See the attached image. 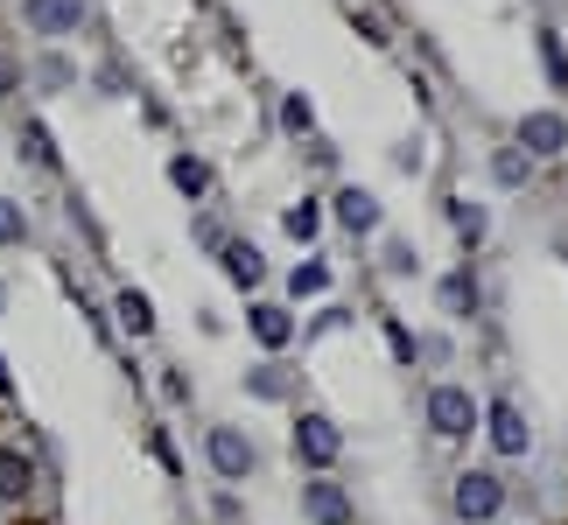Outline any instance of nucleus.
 <instances>
[{"label":"nucleus","mask_w":568,"mask_h":525,"mask_svg":"<svg viewBox=\"0 0 568 525\" xmlns=\"http://www.w3.org/2000/svg\"><path fill=\"white\" fill-rule=\"evenodd\" d=\"M21 14H29L36 35H71L84 21V0H21Z\"/></svg>","instance_id":"1"},{"label":"nucleus","mask_w":568,"mask_h":525,"mask_svg":"<svg viewBox=\"0 0 568 525\" xmlns=\"http://www.w3.org/2000/svg\"><path fill=\"white\" fill-rule=\"evenodd\" d=\"M295 449H302V463H316V470H331L344 442H337V428H331V421H323V413H310V421H302V428H295Z\"/></svg>","instance_id":"2"},{"label":"nucleus","mask_w":568,"mask_h":525,"mask_svg":"<svg viewBox=\"0 0 568 525\" xmlns=\"http://www.w3.org/2000/svg\"><path fill=\"white\" fill-rule=\"evenodd\" d=\"M428 421H435V434H470V421H477V413H470V392L443 385V392L428 400Z\"/></svg>","instance_id":"3"},{"label":"nucleus","mask_w":568,"mask_h":525,"mask_svg":"<svg viewBox=\"0 0 568 525\" xmlns=\"http://www.w3.org/2000/svg\"><path fill=\"white\" fill-rule=\"evenodd\" d=\"M29 491H36V455L0 449V505H21Z\"/></svg>","instance_id":"4"},{"label":"nucleus","mask_w":568,"mask_h":525,"mask_svg":"<svg viewBox=\"0 0 568 525\" xmlns=\"http://www.w3.org/2000/svg\"><path fill=\"white\" fill-rule=\"evenodd\" d=\"M456 512H464V518H491L498 512V476H464V484H456Z\"/></svg>","instance_id":"5"},{"label":"nucleus","mask_w":568,"mask_h":525,"mask_svg":"<svg viewBox=\"0 0 568 525\" xmlns=\"http://www.w3.org/2000/svg\"><path fill=\"white\" fill-rule=\"evenodd\" d=\"M211 463H217V476H246V470H253V449L239 442L232 428H217V434H211Z\"/></svg>","instance_id":"6"},{"label":"nucleus","mask_w":568,"mask_h":525,"mask_svg":"<svg viewBox=\"0 0 568 525\" xmlns=\"http://www.w3.org/2000/svg\"><path fill=\"white\" fill-rule=\"evenodd\" d=\"M302 497H310L316 525H344V518H352V505H344V491H337V484H310Z\"/></svg>","instance_id":"7"},{"label":"nucleus","mask_w":568,"mask_h":525,"mask_svg":"<svg viewBox=\"0 0 568 525\" xmlns=\"http://www.w3.org/2000/svg\"><path fill=\"white\" fill-rule=\"evenodd\" d=\"M337 217H344L352 231H373V225H379V204H373L365 189H344V196H337Z\"/></svg>","instance_id":"8"},{"label":"nucleus","mask_w":568,"mask_h":525,"mask_svg":"<svg viewBox=\"0 0 568 525\" xmlns=\"http://www.w3.org/2000/svg\"><path fill=\"white\" fill-rule=\"evenodd\" d=\"M491 442L506 449V455L527 449V428H519V413H513V406H491Z\"/></svg>","instance_id":"9"},{"label":"nucleus","mask_w":568,"mask_h":525,"mask_svg":"<svg viewBox=\"0 0 568 525\" xmlns=\"http://www.w3.org/2000/svg\"><path fill=\"white\" fill-rule=\"evenodd\" d=\"M120 322H126L134 337H148V330H155V309H148V295H134V288H126V295H120Z\"/></svg>","instance_id":"10"},{"label":"nucleus","mask_w":568,"mask_h":525,"mask_svg":"<svg viewBox=\"0 0 568 525\" xmlns=\"http://www.w3.org/2000/svg\"><path fill=\"white\" fill-rule=\"evenodd\" d=\"M527 141H534V155H555V147H561V120L555 113H534L527 120Z\"/></svg>","instance_id":"11"},{"label":"nucleus","mask_w":568,"mask_h":525,"mask_svg":"<svg viewBox=\"0 0 568 525\" xmlns=\"http://www.w3.org/2000/svg\"><path fill=\"white\" fill-rule=\"evenodd\" d=\"M169 183H176V189H190V196H204V183H211V175H204V162L176 155V162H169Z\"/></svg>","instance_id":"12"},{"label":"nucleus","mask_w":568,"mask_h":525,"mask_svg":"<svg viewBox=\"0 0 568 525\" xmlns=\"http://www.w3.org/2000/svg\"><path fill=\"white\" fill-rule=\"evenodd\" d=\"M253 337L281 350V343H288V316H281V309H253Z\"/></svg>","instance_id":"13"},{"label":"nucleus","mask_w":568,"mask_h":525,"mask_svg":"<svg viewBox=\"0 0 568 525\" xmlns=\"http://www.w3.org/2000/svg\"><path fill=\"white\" fill-rule=\"evenodd\" d=\"M225 267H232V280H246V288H253V280H260V253H253V246H232Z\"/></svg>","instance_id":"14"},{"label":"nucleus","mask_w":568,"mask_h":525,"mask_svg":"<svg viewBox=\"0 0 568 525\" xmlns=\"http://www.w3.org/2000/svg\"><path fill=\"white\" fill-rule=\"evenodd\" d=\"M323 288H331V274H323V267H295V295H323Z\"/></svg>","instance_id":"15"},{"label":"nucleus","mask_w":568,"mask_h":525,"mask_svg":"<svg viewBox=\"0 0 568 525\" xmlns=\"http://www.w3.org/2000/svg\"><path fill=\"white\" fill-rule=\"evenodd\" d=\"M0 246H21V210L0 204Z\"/></svg>","instance_id":"16"},{"label":"nucleus","mask_w":568,"mask_h":525,"mask_svg":"<svg viewBox=\"0 0 568 525\" xmlns=\"http://www.w3.org/2000/svg\"><path fill=\"white\" fill-rule=\"evenodd\" d=\"M288 231L310 238V231H316V204H295V210H288Z\"/></svg>","instance_id":"17"},{"label":"nucleus","mask_w":568,"mask_h":525,"mask_svg":"<svg viewBox=\"0 0 568 525\" xmlns=\"http://www.w3.org/2000/svg\"><path fill=\"white\" fill-rule=\"evenodd\" d=\"M29 155H36L42 168H50V162H57V147H50V134H42V126H29Z\"/></svg>","instance_id":"18"},{"label":"nucleus","mask_w":568,"mask_h":525,"mask_svg":"<svg viewBox=\"0 0 568 525\" xmlns=\"http://www.w3.org/2000/svg\"><path fill=\"white\" fill-rule=\"evenodd\" d=\"M0 392H8V364H0Z\"/></svg>","instance_id":"19"},{"label":"nucleus","mask_w":568,"mask_h":525,"mask_svg":"<svg viewBox=\"0 0 568 525\" xmlns=\"http://www.w3.org/2000/svg\"><path fill=\"white\" fill-rule=\"evenodd\" d=\"M0 309H8V288H0Z\"/></svg>","instance_id":"20"},{"label":"nucleus","mask_w":568,"mask_h":525,"mask_svg":"<svg viewBox=\"0 0 568 525\" xmlns=\"http://www.w3.org/2000/svg\"><path fill=\"white\" fill-rule=\"evenodd\" d=\"M21 525H42V518H21Z\"/></svg>","instance_id":"21"}]
</instances>
